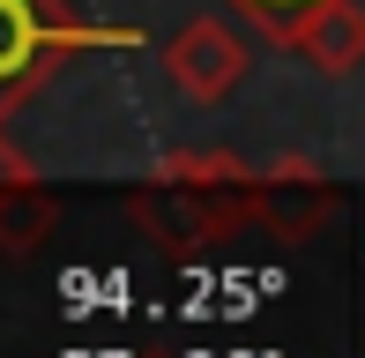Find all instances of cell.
<instances>
[{
    "label": "cell",
    "instance_id": "cell-6",
    "mask_svg": "<svg viewBox=\"0 0 365 358\" xmlns=\"http://www.w3.org/2000/svg\"><path fill=\"white\" fill-rule=\"evenodd\" d=\"M231 8H246V15H254V23H284V15L313 8V0H231Z\"/></svg>",
    "mask_w": 365,
    "mask_h": 358
},
{
    "label": "cell",
    "instance_id": "cell-4",
    "mask_svg": "<svg viewBox=\"0 0 365 358\" xmlns=\"http://www.w3.org/2000/svg\"><path fill=\"white\" fill-rule=\"evenodd\" d=\"M246 209L254 224H269L276 239H306L313 224L336 209V187L321 172H254L246 179Z\"/></svg>",
    "mask_w": 365,
    "mask_h": 358
},
{
    "label": "cell",
    "instance_id": "cell-5",
    "mask_svg": "<svg viewBox=\"0 0 365 358\" xmlns=\"http://www.w3.org/2000/svg\"><path fill=\"white\" fill-rule=\"evenodd\" d=\"M53 232H60V202L38 187V179L0 187V254H8V262H30Z\"/></svg>",
    "mask_w": 365,
    "mask_h": 358
},
{
    "label": "cell",
    "instance_id": "cell-7",
    "mask_svg": "<svg viewBox=\"0 0 365 358\" xmlns=\"http://www.w3.org/2000/svg\"><path fill=\"white\" fill-rule=\"evenodd\" d=\"M15 179H38V172H30V157L15 150L8 135H0V187H15Z\"/></svg>",
    "mask_w": 365,
    "mask_h": 358
},
{
    "label": "cell",
    "instance_id": "cell-1",
    "mask_svg": "<svg viewBox=\"0 0 365 358\" xmlns=\"http://www.w3.org/2000/svg\"><path fill=\"white\" fill-rule=\"evenodd\" d=\"M90 45H142V30H97V23H82L68 0H0V112L45 68L90 53Z\"/></svg>",
    "mask_w": 365,
    "mask_h": 358
},
{
    "label": "cell",
    "instance_id": "cell-2",
    "mask_svg": "<svg viewBox=\"0 0 365 358\" xmlns=\"http://www.w3.org/2000/svg\"><path fill=\"white\" fill-rule=\"evenodd\" d=\"M284 53H298L313 75H358L365 68V0H313V8L261 23Z\"/></svg>",
    "mask_w": 365,
    "mask_h": 358
},
{
    "label": "cell",
    "instance_id": "cell-3",
    "mask_svg": "<svg viewBox=\"0 0 365 358\" xmlns=\"http://www.w3.org/2000/svg\"><path fill=\"white\" fill-rule=\"evenodd\" d=\"M164 68H172V83L194 97V105H224L231 90L246 83V68H254V53H246V38L217 15H194L187 30L172 38V53H164Z\"/></svg>",
    "mask_w": 365,
    "mask_h": 358
}]
</instances>
